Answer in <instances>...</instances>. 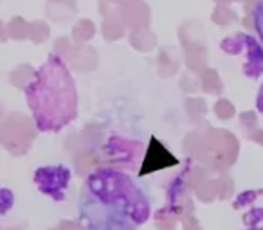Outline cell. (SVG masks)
I'll return each mask as SVG.
<instances>
[{"label": "cell", "instance_id": "1", "mask_svg": "<svg viewBox=\"0 0 263 230\" xmlns=\"http://www.w3.org/2000/svg\"><path fill=\"white\" fill-rule=\"evenodd\" d=\"M78 214L81 230H137L150 216V198L126 173L99 168L85 180Z\"/></svg>", "mask_w": 263, "mask_h": 230}]
</instances>
